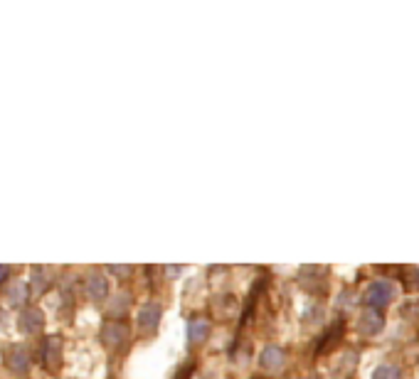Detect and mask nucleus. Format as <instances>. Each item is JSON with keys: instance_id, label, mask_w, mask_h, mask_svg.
<instances>
[{"instance_id": "nucleus-1", "label": "nucleus", "mask_w": 419, "mask_h": 379, "mask_svg": "<svg viewBox=\"0 0 419 379\" xmlns=\"http://www.w3.org/2000/svg\"><path fill=\"white\" fill-rule=\"evenodd\" d=\"M3 360L5 367L13 372L15 377H25L30 372V365H32V357H30V350L25 345H8L3 350Z\"/></svg>"}, {"instance_id": "nucleus-2", "label": "nucleus", "mask_w": 419, "mask_h": 379, "mask_svg": "<svg viewBox=\"0 0 419 379\" xmlns=\"http://www.w3.org/2000/svg\"><path fill=\"white\" fill-rule=\"evenodd\" d=\"M392 296H395V286L390 281H372L365 291V303L370 306V311L380 313L382 308H387L392 303Z\"/></svg>"}, {"instance_id": "nucleus-3", "label": "nucleus", "mask_w": 419, "mask_h": 379, "mask_svg": "<svg viewBox=\"0 0 419 379\" xmlns=\"http://www.w3.org/2000/svg\"><path fill=\"white\" fill-rule=\"evenodd\" d=\"M40 360H42L44 370H57L62 362V337L47 335L40 345Z\"/></svg>"}, {"instance_id": "nucleus-4", "label": "nucleus", "mask_w": 419, "mask_h": 379, "mask_svg": "<svg viewBox=\"0 0 419 379\" xmlns=\"http://www.w3.org/2000/svg\"><path fill=\"white\" fill-rule=\"evenodd\" d=\"M44 328V313L40 308H25L18 316V330L23 335H40Z\"/></svg>"}, {"instance_id": "nucleus-5", "label": "nucleus", "mask_w": 419, "mask_h": 379, "mask_svg": "<svg viewBox=\"0 0 419 379\" xmlns=\"http://www.w3.org/2000/svg\"><path fill=\"white\" fill-rule=\"evenodd\" d=\"M126 337H128L126 323H121V321L104 323V328H102V342L107 347H111V350H119V347L126 342Z\"/></svg>"}, {"instance_id": "nucleus-6", "label": "nucleus", "mask_w": 419, "mask_h": 379, "mask_svg": "<svg viewBox=\"0 0 419 379\" xmlns=\"http://www.w3.org/2000/svg\"><path fill=\"white\" fill-rule=\"evenodd\" d=\"M161 306L158 303H146V306L138 311V328L143 333H156L158 323H161Z\"/></svg>"}, {"instance_id": "nucleus-7", "label": "nucleus", "mask_w": 419, "mask_h": 379, "mask_svg": "<svg viewBox=\"0 0 419 379\" xmlns=\"http://www.w3.org/2000/svg\"><path fill=\"white\" fill-rule=\"evenodd\" d=\"M84 291H87V296L92 298V301H104V298L109 296V281L107 276H102V273H89L87 276V283H84Z\"/></svg>"}, {"instance_id": "nucleus-8", "label": "nucleus", "mask_w": 419, "mask_h": 379, "mask_svg": "<svg viewBox=\"0 0 419 379\" xmlns=\"http://www.w3.org/2000/svg\"><path fill=\"white\" fill-rule=\"evenodd\" d=\"M49 268L47 266H35L32 268V276H30V293L32 298H40L49 286H52V276H49Z\"/></svg>"}, {"instance_id": "nucleus-9", "label": "nucleus", "mask_w": 419, "mask_h": 379, "mask_svg": "<svg viewBox=\"0 0 419 379\" xmlns=\"http://www.w3.org/2000/svg\"><path fill=\"white\" fill-rule=\"evenodd\" d=\"M284 360H286V355H284L281 347L267 345L262 350V355H259V367H262V370H267V372H274V370H279V367L284 365Z\"/></svg>"}, {"instance_id": "nucleus-10", "label": "nucleus", "mask_w": 419, "mask_h": 379, "mask_svg": "<svg viewBox=\"0 0 419 379\" xmlns=\"http://www.w3.org/2000/svg\"><path fill=\"white\" fill-rule=\"evenodd\" d=\"M382 325H385V321H382V316L377 311L363 313L360 321H358V330H360L363 335H368V337L377 335V333L382 330Z\"/></svg>"}, {"instance_id": "nucleus-11", "label": "nucleus", "mask_w": 419, "mask_h": 379, "mask_svg": "<svg viewBox=\"0 0 419 379\" xmlns=\"http://www.w3.org/2000/svg\"><path fill=\"white\" fill-rule=\"evenodd\" d=\"M341 337H343V321H338V323H333L331 328H328L326 333H323V337L318 340V345H316V355H323L326 350H331L336 342H341Z\"/></svg>"}, {"instance_id": "nucleus-12", "label": "nucleus", "mask_w": 419, "mask_h": 379, "mask_svg": "<svg viewBox=\"0 0 419 379\" xmlns=\"http://www.w3.org/2000/svg\"><path fill=\"white\" fill-rule=\"evenodd\" d=\"M5 296H8L10 306L20 308V306H25V303H28V298L32 296V293H30V286L25 281H15L13 286L8 288V293H5Z\"/></svg>"}, {"instance_id": "nucleus-13", "label": "nucleus", "mask_w": 419, "mask_h": 379, "mask_svg": "<svg viewBox=\"0 0 419 379\" xmlns=\"http://www.w3.org/2000/svg\"><path fill=\"white\" fill-rule=\"evenodd\" d=\"M210 323L202 318V321H193L190 325H188V340H190V345H200V342H205L207 340V335H210Z\"/></svg>"}, {"instance_id": "nucleus-14", "label": "nucleus", "mask_w": 419, "mask_h": 379, "mask_svg": "<svg viewBox=\"0 0 419 379\" xmlns=\"http://www.w3.org/2000/svg\"><path fill=\"white\" fill-rule=\"evenodd\" d=\"M372 379H402V375L395 365H380L375 370V375H372Z\"/></svg>"}, {"instance_id": "nucleus-15", "label": "nucleus", "mask_w": 419, "mask_h": 379, "mask_svg": "<svg viewBox=\"0 0 419 379\" xmlns=\"http://www.w3.org/2000/svg\"><path fill=\"white\" fill-rule=\"evenodd\" d=\"M109 271H111V273H119V278H126L128 273L133 271V268H131V266H109Z\"/></svg>"}, {"instance_id": "nucleus-16", "label": "nucleus", "mask_w": 419, "mask_h": 379, "mask_svg": "<svg viewBox=\"0 0 419 379\" xmlns=\"http://www.w3.org/2000/svg\"><path fill=\"white\" fill-rule=\"evenodd\" d=\"M193 370H195V365H193V362H188V365L183 367V370H181V372H178V375H176V379H190Z\"/></svg>"}, {"instance_id": "nucleus-17", "label": "nucleus", "mask_w": 419, "mask_h": 379, "mask_svg": "<svg viewBox=\"0 0 419 379\" xmlns=\"http://www.w3.org/2000/svg\"><path fill=\"white\" fill-rule=\"evenodd\" d=\"M8 276H10V266H0V286L8 281Z\"/></svg>"}]
</instances>
